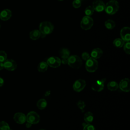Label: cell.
<instances>
[{"mask_svg":"<svg viewBox=\"0 0 130 130\" xmlns=\"http://www.w3.org/2000/svg\"><path fill=\"white\" fill-rule=\"evenodd\" d=\"M120 89L124 92H129L130 90L129 80L128 78H124L122 79L118 85Z\"/></svg>","mask_w":130,"mask_h":130,"instance_id":"13","label":"cell"},{"mask_svg":"<svg viewBox=\"0 0 130 130\" xmlns=\"http://www.w3.org/2000/svg\"><path fill=\"white\" fill-rule=\"evenodd\" d=\"M121 39L124 42H129L130 40V28L128 27H124L120 30Z\"/></svg>","mask_w":130,"mask_h":130,"instance_id":"12","label":"cell"},{"mask_svg":"<svg viewBox=\"0 0 130 130\" xmlns=\"http://www.w3.org/2000/svg\"><path fill=\"white\" fill-rule=\"evenodd\" d=\"M0 130H10L8 123L4 121H0Z\"/></svg>","mask_w":130,"mask_h":130,"instance_id":"25","label":"cell"},{"mask_svg":"<svg viewBox=\"0 0 130 130\" xmlns=\"http://www.w3.org/2000/svg\"><path fill=\"white\" fill-rule=\"evenodd\" d=\"M92 7L95 11L101 12L105 10V4L101 0H96L93 2Z\"/></svg>","mask_w":130,"mask_h":130,"instance_id":"11","label":"cell"},{"mask_svg":"<svg viewBox=\"0 0 130 130\" xmlns=\"http://www.w3.org/2000/svg\"><path fill=\"white\" fill-rule=\"evenodd\" d=\"M77 106L80 109H81L82 111H83V109L85 107V104L83 101L80 100L77 103Z\"/></svg>","mask_w":130,"mask_h":130,"instance_id":"30","label":"cell"},{"mask_svg":"<svg viewBox=\"0 0 130 130\" xmlns=\"http://www.w3.org/2000/svg\"><path fill=\"white\" fill-rule=\"evenodd\" d=\"M113 45L117 48H120L123 46L124 44V41L120 38L115 39L113 42Z\"/></svg>","mask_w":130,"mask_h":130,"instance_id":"24","label":"cell"},{"mask_svg":"<svg viewBox=\"0 0 130 130\" xmlns=\"http://www.w3.org/2000/svg\"><path fill=\"white\" fill-rule=\"evenodd\" d=\"M48 64L46 62L42 61L38 66V70L40 72H45L48 69Z\"/></svg>","mask_w":130,"mask_h":130,"instance_id":"19","label":"cell"},{"mask_svg":"<svg viewBox=\"0 0 130 130\" xmlns=\"http://www.w3.org/2000/svg\"><path fill=\"white\" fill-rule=\"evenodd\" d=\"M59 53L61 58L68 59V58L70 56V50L67 48H62L60 50Z\"/></svg>","mask_w":130,"mask_h":130,"instance_id":"21","label":"cell"},{"mask_svg":"<svg viewBox=\"0 0 130 130\" xmlns=\"http://www.w3.org/2000/svg\"><path fill=\"white\" fill-rule=\"evenodd\" d=\"M4 67L7 70L10 71H14L17 68V63L13 59H6L4 62Z\"/></svg>","mask_w":130,"mask_h":130,"instance_id":"9","label":"cell"},{"mask_svg":"<svg viewBox=\"0 0 130 130\" xmlns=\"http://www.w3.org/2000/svg\"><path fill=\"white\" fill-rule=\"evenodd\" d=\"M123 49L125 52L128 54H130V43L129 42H127L125 44L123 45Z\"/></svg>","mask_w":130,"mask_h":130,"instance_id":"28","label":"cell"},{"mask_svg":"<svg viewBox=\"0 0 130 130\" xmlns=\"http://www.w3.org/2000/svg\"><path fill=\"white\" fill-rule=\"evenodd\" d=\"M118 2L116 0H111L106 4L104 10L107 14L113 15L118 11Z\"/></svg>","mask_w":130,"mask_h":130,"instance_id":"2","label":"cell"},{"mask_svg":"<svg viewBox=\"0 0 130 130\" xmlns=\"http://www.w3.org/2000/svg\"><path fill=\"white\" fill-rule=\"evenodd\" d=\"M83 130H95L94 126L91 124H87L84 125Z\"/></svg>","mask_w":130,"mask_h":130,"instance_id":"31","label":"cell"},{"mask_svg":"<svg viewBox=\"0 0 130 130\" xmlns=\"http://www.w3.org/2000/svg\"><path fill=\"white\" fill-rule=\"evenodd\" d=\"M80 1H82V0H80Z\"/></svg>","mask_w":130,"mask_h":130,"instance_id":"40","label":"cell"},{"mask_svg":"<svg viewBox=\"0 0 130 130\" xmlns=\"http://www.w3.org/2000/svg\"><path fill=\"white\" fill-rule=\"evenodd\" d=\"M31 124H31V123H30L27 122V123L26 124V127H27V128H29V127H31Z\"/></svg>","mask_w":130,"mask_h":130,"instance_id":"36","label":"cell"},{"mask_svg":"<svg viewBox=\"0 0 130 130\" xmlns=\"http://www.w3.org/2000/svg\"><path fill=\"white\" fill-rule=\"evenodd\" d=\"M12 16V12L8 9H6L0 12V19L3 21H7Z\"/></svg>","mask_w":130,"mask_h":130,"instance_id":"15","label":"cell"},{"mask_svg":"<svg viewBox=\"0 0 130 130\" xmlns=\"http://www.w3.org/2000/svg\"><path fill=\"white\" fill-rule=\"evenodd\" d=\"M40 130H44V129H40Z\"/></svg>","mask_w":130,"mask_h":130,"instance_id":"38","label":"cell"},{"mask_svg":"<svg viewBox=\"0 0 130 130\" xmlns=\"http://www.w3.org/2000/svg\"><path fill=\"white\" fill-rule=\"evenodd\" d=\"M93 12H94V9L91 6H88L85 8L84 11V13L86 16H90L92 15Z\"/></svg>","mask_w":130,"mask_h":130,"instance_id":"26","label":"cell"},{"mask_svg":"<svg viewBox=\"0 0 130 130\" xmlns=\"http://www.w3.org/2000/svg\"><path fill=\"white\" fill-rule=\"evenodd\" d=\"M105 26L108 29H112L115 26V23L113 20L108 19L105 22Z\"/></svg>","mask_w":130,"mask_h":130,"instance_id":"23","label":"cell"},{"mask_svg":"<svg viewBox=\"0 0 130 130\" xmlns=\"http://www.w3.org/2000/svg\"><path fill=\"white\" fill-rule=\"evenodd\" d=\"M84 119L87 124H90L93 120V115L91 112H87L84 114Z\"/></svg>","mask_w":130,"mask_h":130,"instance_id":"18","label":"cell"},{"mask_svg":"<svg viewBox=\"0 0 130 130\" xmlns=\"http://www.w3.org/2000/svg\"><path fill=\"white\" fill-rule=\"evenodd\" d=\"M72 5L75 8H79L81 5V1L80 0H74L73 2Z\"/></svg>","mask_w":130,"mask_h":130,"instance_id":"29","label":"cell"},{"mask_svg":"<svg viewBox=\"0 0 130 130\" xmlns=\"http://www.w3.org/2000/svg\"><path fill=\"white\" fill-rule=\"evenodd\" d=\"M90 55L89 54L87 53V52H83L82 54V58L84 60H87L88 59H89L90 58Z\"/></svg>","mask_w":130,"mask_h":130,"instance_id":"32","label":"cell"},{"mask_svg":"<svg viewBox=\"0 0 130 130\" xmlns=\"http://www.w3.org/2000/svg\"><path fill=\"white\" fill-rule=\"evenodd\" d=\"M86 86V82L83 79H78L76 80L73 86L74 90L76 92L81 91Z\"/></svg>","mask_w":130,"mask_h":130,"instance_id":"10","label":"cell"},{"mask_svg":"<svg viewBox=\"0 0 130 130\" xmlns=\"http://www.w3.org/2000/svg\"><path fill=\"white\" fill-rule=\"evenodd\" d=\"M67 60V63L68 65L74 69H79L82 64L81 59L78 56L76 55L70 56Z\"/></svg>","mask_w":130,"mask_h":130,"instance_id":"3","label":"cell"},{"mask_svg":"<svg viewBox=\"0 0 130 130\" xmlns=\"http://www.w3.org/2000/svg\"><path fill=\"white\" fill-rule=\"evenodd\" d=\"M58 1H63V0H58Z\"/></svg>","mask_w":130,"mask_h":130,"instance_id":"37","label":"cell"},{"mask_svg":"<svg viewBox=\"0 0 130 130\" xmlns=\"http://www.w3.org/2000/svg\"><path fill=\"white\" fill-rule=\"evenodd\" d=\"M93 24V20L90 16H84L80 22V26L84 30H88Z\"/></svg>","mask_w":130,"mask_h":130,"instance_id":"5","label":"cell"},{"mask_svg":"<svg viewBox=\"0 0 130 130\" xmlns=\"http://www.w3.org/2000/svg\"><path fill=\"white\" fill-rule=\"evenodd\" d=\"M27 122L31 124H37L40 121V116L35 111L29 112L26 116Z\"/></svg>","mask_w":130,"mask_h":130,"instance_id":"6","label":"cell"},{"mask_svg":"<svg viewBox=\"0 0 130 130\" xmlns=\"http://www.w3.org/2000/svg\"><path fill=\"white\" fill-rule=\"evenodd\" d=\"M47 101L44 99H40L37 103V107L40 109V110H43L44 109L46 106H47Z\"/></svg>","mask_w":130,"mask_h":130,"instance_id":"20","label":"cell"},{"mask_svg":"<svg viewBox=\"0 0 130 130\" xmlns=\"http://www.w3.org/2000/svg\"><path fill=\"white\" fill-rule=\"evenodd\" d=\"M0 28H1V24H0Z\"/></svg>","mask_w":130,"mask_h":130,"instance_id":"39","label":"cell"},{"mask_svg":"<svg viewBox=\"0 0 130 130\" xmlns=\"http://www.w3.org/2000/svg\"><path fill=\"white\" fill-rule=\"evenodd\" d=\"M41 37V32L39 30L34 29L29 33V37L32 40H36Z\"/></svg>","mask_w":130,"mask_h":130,"instance_id":"17","label":"cell"},{"mask_svg":"<svg viewBox=\"0 0 130 130\" xmlns=\"http://www.w3.org/2000/svg\"><path fill=\"white\" fill-rule=\"evenodd\" d=\"M108 89L111 91L116 90L118 88V83L115 81H111L107 84Z\"/></svg>","mask_w":130,"mask_h":130,"instance_id":"22","label":"cell"},{"mask_svg":"<svg viewBox=\"0 0 130 130\" xmlns=\"http://www.w3.org/2000/svg\"><path fill=\"white\" fill-rule=\"evenodd\" d=\"M13 119L14 121L18 124H23L26 121L25 115L21 112L15 113L14 115Z\"/></svg>","mask_w":130,"mask_h":130,"instance_id":"14","label":"cell"},{"mask_svg":"<svg viewBox=\"0 0 130 130\" xmlns=\"http://www.w3.org/2000/svg\"><path fill=\"white\" fill-rule=\"evenodd\" d=\"M4 79L0 77V87H2L4 85Z\"/></svg>","mask_w":130,"mask_h":130,"instance_id":"34","label":"cell"},{"mask_svg":"<svg viewBox=\"0 0 130 130\" xmlns=\"http://www.w3.org/2000/svg\"><path fill=\"white\" fill-rule=\"evenodd\" d=\"M98 68V61L96 59L90 57L88 59L85 63L86 70L89 72H95Z\"/></svg>","mask_w":130,"mask_h":130,"instance_id":"4","label":"cell"},{"mask_svg":"<svg viewBox=\"0 0 130 130\" xmlns=\"http://www.w3.org/2000/svg\"><path fill=\"white\" fill-rule=\"evenodd\" d=\"M61 62L64 64H66L68 62V60L66 58H62L61 60Z\"/></svg>","mask_w":130,"mask_h":130,"instance_id":"33","label":"cell"},{"mask_svg":"<svg viewBox=\"0 0 130 130\" xmlns=\"http://www.w3.org/2000/svg\"><path fill=\"white\" fill-rule=\"evenodd\" d=\"M54 29L53 25L49 21H43L39 25V31L41 32V37H44L46 35L51 34Z\"/></svg>","mask_w":130,"mask_h":130,"instance_id":"1","label":"cell"},{"mask_svg":"<svg viewBox=\"0 0 130 130\" xmlns=\"http://www.w3.org/2000/svg\"><path fill=\"white\" fill-rule=\"evenodd\" d=\"M48 66L51 68H58L61 64V59L56 56H52L49 57L47 60Z\"/></svg>","mask_w":130,"mask_h":130,"instance_id":"7","label":"cell"},{"mask_svg":"<svg viewBox=\"0 0 130 130\" xmlns=\"http://www.w3.org/2000/svg\"><path fill=\"white\" fill-rule=\"evenodd\" d=\"M106 78H103L96 81V82H94L92 85V86H91L92 89L95 91H98V92L101 91L104 89V83L106 81Z\"/></svg>","mask_w":130,"mask_h":130,"instance_id":"8","label":"cell"},{"mask_svg":"<svg viewBox=\"0 0 130 130\" xmlns=\"http://www.w3.org/2000/svg\"><path fill=\"white\" fill-rule=\"evenodd\" d=\"M103 54V51L99 48H96L93 49L91 52V57L94 59H98L100 58Z\"/></svg>","mask_w":130,"mask_h":130,"instance_id":"16","label":"cell"},{"mask_svg":"<svg viewBox=\"0 0 130 130\" xmlns=\"http://www.w3.org/2000/svg\"><path fill=\"white\" fill-rule=\"evenodd\" d=\"M4 68V64H3V62H0V70H3Z\"/></svg>","mask_w":130,"mask_h":130,"instance_id":"35","label":"cell"},{"mask_svg":"<svg viewBox=\"0 0 130 130\" xmlns=\"http://www.w3.org/2000/svg\"><path fill=\"white\" fill-rule=\"evenodd\" d=\"M7 58V54L6 52L3 50L0 51V62H4Z\"/></svg>","mask_w":130,"mask_h":130,"instance_id":"27","label":"cell"}]
</instances>
